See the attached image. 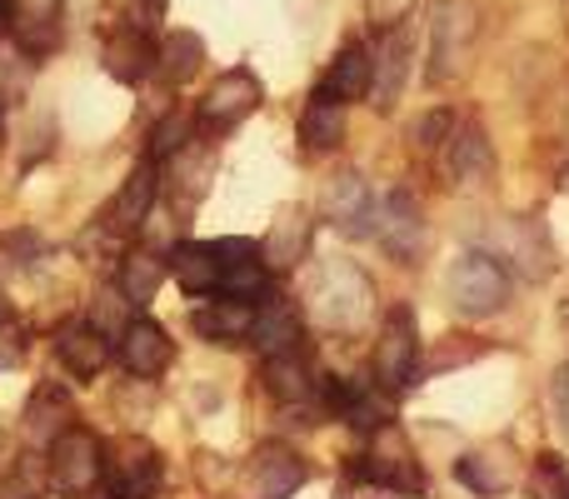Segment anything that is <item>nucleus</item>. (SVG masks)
Masks as SVG:
<instances>
[{
	"label": "nucleus",
	"instance_id": "1",
	"mask_svg": "<svg viewBox=\"0 0 569 499\" xmlns=\"http://www.w3.org/2000/svg\"><path fill=\"white\" fill-rule=\"evenodd\" d=\"M46 450H50V485H56L60 495H70V499L96 495L100 470H106V445H100L96 430H86V425H66Z\"/></svg>",
	"mask_w": 569,
	"mask_h": 499
},
{
	"label": "nucleus",
	"instance_id": "2",
	"mask_svg": "<svg viewBox=\"0 0 569 499\" xmlns=\"http://www.w3.org/2000/svg\"><path fill=\"white\" fill-rule=\"evenodd\" d=\"M106 495L110 499H156L160 480H166V465H160L156 445L140 440V435H120L106 445Z\"/></svg>",
	"mask_w": 569,
	"mask_h": 499
},
{
	"label": "nucleus",
	"instance_id": "3",
	"mask_svg": "<svg viewBox=\"0 0 569 499\" xmlns=\"http://www.w3.org/2000/svg\"><path fill=\"white\" fill-rule=\"evenodd\" d=\"M475 36H480V10L470 0H435L430 6V80H450L465 66Z\"/></svg>",
	"mask_w": 569,
	"mask_h": 499
},
{
	"label": "nucleus",
	"instance_id": "4",
	"mask_svg": "<svg viewBox=\"0 0 569 499\" xmlns=\"http://www.w3.org/2000/svg\"><path fill=\"white\" fill-rule=\"evenodd\" d=\"M450 300L460 315L505 310V300H510V270H505V260H495L485 250L460 255V265L450 270Z\"/></svg>",
	"mask_w": 569,
	"mask_h": 499
},
{
	"label": "nucleus",
	"instance_id": "5",
	"mask_svg": "<svg viewBox=\"0 0 569 499\" xmlns=\"http://www.w3.org/2000/svg\"><path fill=\"white\" fill-rule=\"evenodd\" d=\"M355 475H365L370 485H380V490H390V495H425V470H420V460H415L410 440H405L395 425L375 430L370 455L355 465Z\"/></svg>",
	"mask_w": 569,
	"mask_h": 499
},
{
	"label": "nucleus",
	"instance_id": "6",
	"mask_svg": "<svg viewBox=\"0 0 569 499\" xmlns=\"http://www.w3.org/2000/svg\"><path fill=\"white\" fill-rule=\"evenodd\" d=\"M420 375V330H415V315L390 310L380 325V345H375V385L380 390H405V385Z\"/></svg>",
	"mask_w": 569,
	"mask_h": 499
},
{
	"label": "nucleus",
	"instance_id": "7",
	"mask_svg": "<svg viewBox=\"0 0 569 499\" xmlns=\"http://www.w3.org/2000/svg\"><path fill=\"white\" fill-rule=\"evenodd\" d=\"M210 250H216L220 260V285L216 295H230V300H266L270 295V265H266V250H260V240H210Z\"/></svg>",
	"mask_w": 569,
	"mask_h": 499
},
{
	"label": "nucleus",
	"instance_id": "8",
	"mask_svg": "<svg viewBox=\"0 0 569 499\" xmlns=\"http://www.w3.org/2000/svg\"><path fill=\"white\" fill-rule=\"evenodd\" d=\"M370 236L380 240V250L390 255V260L410 265L415 255L425 250V216H420V206H415V196L390 190L385 200H375L370 206Z\"/></svg>",
	"mask_w": 569,
	"mask_h": 499
},
{
	"label": "nucleus",
	"instance_id": "9",
	"mask_svg": "<svg viewBox=\"0 0 569 499\" xmlns=\"http://www.w3.org/2000/svg\"><path fill=\"white\" fill-rule=\"evenodd\" d=\"M260 100H266V90H260V80L250 76V70H226V76L206 90V100H200V126H206L210 136H226L240 120L256 116Z\"/></svg>",
	"mask_w": 569,
	"mask_h": 499
},
{
	"label": "nucleus",
	"instance_id": "10",
	"mask_svg": "<svg viewBox=\"0 0 569 499\" xmlns=\"http://www.w3.org/2000/svg\"><path fill=\"white\" fill-rule=\"evenodd\" d=\"M120 365H126L130 380H156V375L170 370V360H176V345H170V335L160 330L150 315H130V325L120 330Z\"/></svg>",
	"mask_w": 569,
	"mask_h": 499
},
{
	"label": "nucleus",
	"instance_id": "11",
	"mask_svg": "<svg viewBox=\"0 0 569 499\" xmlns=\"http://www.w3.org/2000/svg\"><path fill=\"white\" fill-rule=\"evenodd\" d=\"M305 480H310V465H305L290 445H260L246 465L250 499H290Z\"/></svg>",
	"mask_w": 569,
	"mask_h": 499
},
{
	"label": "nucleus",
	"instance_id": "12",
	"mask_svg": "<svg viewBox=\"0 0 569 499\" xmlns=\"http://www.w3.org/2000/svg\"><path fill=\"white\" fill-rule=\"evenodd\" d=\"M440 170L450 186H480L495 170V150H490V140H485V130L455 120L450 136L440 140Z\"/></svg>",
	"mask_w": 569,
	"mask_h": 499
},
{
	"label": "nucleus",
	"instance_id": "13",
	"mask_svg": "<svg viewBox=\"0 0 569 499\" xmlns=\"http://www.w3.org/2000/svg\"><path fill=\"white\" fill-rule=\"evenodd\" d=\"M410 30L405 26H395L390 36L380 40V50H370V106H380V110H390L395 100H400V90H405V80H410Z\"/></svg>",
	"mask_w": 569,
	"mask_h": 499
},
{
	"label": "nucleus",
	"instance_id": "14",
	"mask_svg": "<svg viewBox=\"0 0 569 499\" xmlns=\"http://www.w3.org/2000/svg\"><path fill=\"white\" fill-rule=\"evenodd\" d=\"M156 200H160V166L156 160H140V166L126 176L120 196L110 200V216H106L110 230H120V236H140V226L150 220Z\"/></svg>",
	"mask_w": 569,
	"mask_h": 499
},
{
	"label": "nucleus",
	"instance_id": "15",
	"mask_svg": "<svg viewBox=\"0 0 569 499\" xmlns=\"http://www.w3.org/2000/svg\"><path fill=\"white\" fill-rule=\"evenodd\" d=\"M300 335H305L300 305L266 295V300H260V310H256V320H250V345H256V350L270 360V355H290V350H300Z\"/></svg>",
	"mask_w": 569,
	"mask_h": 499
},
{
	"label": "nucleus",
	"instance_id": "16",
	"mask_svg": "<svg viewBox=\"0 0 569 499\" xmlns=\"http://www.w3.org/2000/svg\"><path fill=\"white\" fill-rule=\"evenodd\" d=\"M60 10L66 0H10V30L26 56H50L60 46Z\"/></svg>",
	"mask_w": 569,
	"mask_h": 499
},
{
	"label": "nucleus",
	"instance_id": "17",
	"mask_svg": "<svg viewBox=\"0 0 569 499\" xmlns=\"http://www.w3.org/2000/svg\"><path fill=\"white\" fill-rule=\"evenodd\" d=\"M200 66H206V40H200L196 30H170V36L156 46V66H150V76H156L166 90H180V86L196 80Z\"/></svg>",
	"mask_w": 569,
	"mask_h": 499
},
{
	"label": "nucleus",
	"instance_id": "18",
	"mask_svg": "<svg viewBox=\"0 0 569 499\" xmlns=\"http://www.w3.org/2000/svg\"><path fill=\"white\" fill-rule=\"evenodd\" d=\"M56 360L66 365V375H76V380H96L110 365V340L96 325H66V330L56 335Z\"/></svg>",
	"mask_w": 569,
	"mask_h": 499
},
{
	"label": "nucleus",
	"instance_id": "19",
	"mask_svg": "<svg viewBox=\"0 0 569 499\" xmlns=\"http://www.w3.org/2000/svg\"><path fill=\"white\" fill-rule=\"evenodd\" d=\"M250 320H256V305L220 295L216 305H200L190 325H196V335L210 345H240V340H250Z\"/></svg>",
	"mask_w": 569,
	"mask_h": 499
},
{
	"label": "nucleus",
	"instance_id": "20",
	"mask_svg": "<svg viewBox=\"0 0 569 499\" xmlns=\"http://www.w3.org/2000/svg\"><path fill=\"white\" fill-rule=\"evenodd\" d=\"M150 66H156V46H150L146 30H130V26H116L106 36V70L116 80H126V86H136V80L150 76Z\"/></svg>",
	"mask_w": 569,
	"mask_h": 499
},
{
	"label": "nucleus",
	"instance_id": "21",
	"mask_svg": "<svg viewBox=\"0 0 569 499\" xmlns=\"http://www.w3.org/2000/svg\"><path fill=\"white\" fill-rule=\"evenodd\" d=\"M315 96H330V100H340V106L370 96V50H365V46H345L340 56H335V66L320 76Z\"/></svg>",
	"mask_w": 569,
	"mask_h": 499
},
{
	"label": "nucleus",
	"instance_id": "22",
	"mask_svg": "<svg viewBox=\"0 0 569 499\" xmlns=\"http://www.w3.org/2000/svg\"><path fill=\"white\" fill-rule=\"evenodd\" d=\"M166 270L176 275V285L186 295H216V285H220V260L206 240H180V246L170 250Z\"/></svg>",
	"mask_w": 569,
	"mask_h": 499
},
{
	"label": "nucleus",
	"instance_id": "23",
	"mask_svg": "<svg viewBox=\"0 0 569 499\" xmlns=\"http://www.w3.org/2000/svg\"><path fill=\"white\" fill-rule=\"evenodd\" d=\"M370 206H375V196L365 190L360 176H335L330 186H325V196H320L325 220H335V226H345V230H365Z\"/></svg>",
	"mask_w": 569,
	"mask_h": 499
},
{
	"label": "nucleus",
	"instance_id": "24",
	"mask_svg": "<svg viewBox=\"0 0 569 499\" xmlns=\"http://www.w3.org/2000/svg\"><path fill=\"white\" fill-rule=\"evenodd\" d=\"M300 140L305 150H335L345 140V106L330 96H310L300 110Z\"/></svg>",
	"mask_w": 569,
	"mask_h": 499
},
{
	"label": "nucleus",
	"instance_id": "25",
	"mask_svg": "<svg viewBox=\"0 0 569 499\" xmlns=\"http://www.w3.org/2000/svg\"><path fill=\"white\" fill-rule=\"evenodd\" d=\"M266 390L276 395L280 405H300V400H310V390H315V370H310V360H305L300 350H290V355H270V360H266Z\"/></svg>",
	"mask_w": 569,
	"mask_h": 499
},
{
	"label": "nucleus",
	"instance_id": "26",
	"mask_svg": "<svg viewBox=\"0 0 569 499\" xmlns=\"http://www.w3.org/2000/svg\"><path fill=\"white\" fill-rule=\"evenodd\" d=\"M166 260L160 255H150V250H130L126 260H120V275H116V285H120V295H126L130 305H150L156 300V290L166 285Z\"/></svg>",
	"mask_w": 569,
	"mask_h": 499
},
{
	"label": "nucleus",
	"instance_id": "27",
	"mask_svg": "<svg viewBox=\"0 0 569 499\" xmlns=\"http://www.w3.org/2000/svg\"><path fill=\"white\" fill-rule=\"evenodd\" d=\"M455 475H460L475 495H500V490H510V485H515V465H510V455H505V450L465 455V460H455Z\"/></svg>",
	"mask_w": 569,
	"mask_h": 499
},
{
	"label": "nucleus",
	"instance_id": "28",
	"mask_svg": "<svg viewBox=\"0 0 569 499\" xmlns=\"http://www.w3.org/2000/svg\"><path fill=\"white\" fill-rule=\"evenodd\" d=\"M305 246H310V216L305 210H280L276 230L266 236V265H276V270H290V265H300Z\"/></svg>",
	"mask_w": 569,
	"mask_h": 499
},
{
	"label": "nucleus",
	"instance_id": "29",
	"mask_svg": "<svg viewBox=\"0 0 569 499\" xmlns=\"http://www.w3.org/2000/svg\"><path fill=\"white\" fill-rule=\"evenodd\" d=\"M70 425V400L60 395V385H40L26 405V435L36 445H50Z\"/></svg>",
	"mask_w": 569,
	"mask_h": 499
},
{
	"label": "nucleus",
	"instance_id": "30",
	"mask_svg": "<svg viewBox=\"0 0 569 499\" xmlns=\"http://www.w3.org/2000/svg\"><path fill=\"white\" fill-rule=\"evenodd\" d=\"M190 136H196V120H190L186 110H170V116L150 130V156L146 160H156V166H160V160L180 156V150L190 146Z\"/></svg>",
	"mask_w": 569,
	"mask_h": 499
},
{
	"label": "nucleus",
	"instance_id": "31",
	"mask_svg": "<svg viewBox=\"0 0 569 499\" xmlns=\"http://www.w3.org/2000/svg\"><path fill=\"white\" fill-rule=\"evenodd\" d=\"M116 10V26H130V30H156L166 20V0H110Z\"/></svg>",
	"mask_w": 569,
	"mask_h": 499
},
{
	"label": "nucleus",
	"instance_id": "32",
	"mask_svg": "<svg viewBox=\"0 0 569 499\" xmlns=\"http://www.w3.org/2000/svg\"><path fill=\"white\" fill-rule=\"evenodd\" d=\"M126 305H130V300L120 295V285H116V290H106V295L96 300V320H90V325H96L106 340H120V330L130 325V310H126Z\"/></svg>",
	"mask_w": 569,
	"mask_h": 499
},
{
	"label": "nucleus",
	"instance_id": "33",
	"mask_svg": "<svg viewBox=\"0 0 569 499\" xmlns=\"http://www.w3.org/2000/svg\"><path fill=\"white\" fill-rule=\"evenodd\" d=\"M460 345H440L435 355H425L420 360V375H440V370H450V365H470L475 355H480V340H470V335H455Z\"/></svg>",
	"mask_w": 569,
	"mask_h": 499
},
{
	"label": "nucleus",
	"instance_id": "34",
	"mask_svg": "<svg viewBox=\"0 0 569 499\" xmlns=\"http://www.w3.org/2000/svg\"><path fill=\"white\" fill-rule=\"evenodd\" d=\"M450 126H455L450 110H430V116L415 126V146H420V150H440V140L450 136Z\"/></svg>",
	"mask_w": 569,
	"mask_h": 499
},
{
	"label": "nucleus",
	"instance_id": "35",
	"mask_svg": "<svg viewBox=\"0 0 569 499\" xmlns=\"http://www.w3.org/2000/svg\"><path fill=\"white\" fill-rule=\"evenodd\" d=\"M555 415H560V430L569 435V365L555 375Z\"/></svg>",
	"mask_w": 569,
	"mask_h": 499
},
{
	"label": "nucleus",
	"instance_id": "36",
	"mask_svg": "<svg viewBox=\"0 0 569 499\" xmlns=\"http://www.w3.org/2000/svg\"><path fill=\"white\" fill-rule=\"evenodd\" d=\"M10 30V0H0V36Z\"/></svg>",
	"mask_w": 569,
	"mask_h": 499
},
{
	"label": "nucleus",
	"instance_id": "37",
	"mask_svg": "<svg viewBox=\"0 0 569 499\" xmlns=\"http://www.w3.org/2000/svg\"><path fill=\"white\" fill-rule=\"evenodd\" d=\"M6 499H36V495H30V490H20V485H10Z\"/></svg>",
	"mask_w": 569,
	"mask_h": 499
},
{
	"label": "nucleus",
	"instance_id": "38",
	"mask_svg": "<svg viewBox=\"0 0 569 499\" xmlns=\"http://www.w3.org/2000/svg\"><path fill=\"white\" fill-rule=\"evenodd\" d=\"M6 315H10V305H6V290H0V325H6Z\"/></svg>",
	"mask_w": 569,
	"mask_h": 499
},
{
	"label": "nucleus",
	"instance_id": "39",
	"mask_svg": "<svg viewBox=\"0 0 569 499\" xmlns=\"http://www.w3.org/2000/svg\"><path fill=\"white\" fill-rule=\"evenodd\" d=\"M560 499H569V480H565V490H560Z\"/></svg>",
	"mask_w": 569,
	"mask_h": 499
},
{
	"label": "nucleus",
	"instance_id": "40",
	"mask_svg": "<svg viewBox=\"0 0 569 499\" xmlns=\"http://www.w3.org/2000/svg\"><path fill=\"white\" fill-rule=\"evenodd\" d=\"M565 190H569V170H565Z\"/></svg>",
	"mask_w": 569,
	"mask_h": 499
},
{
	"label": "nucleus",
	"instance_id": "41",
	"mask_svg": "<svg viewBox=\"0 0 569 499\" xmlns=\"http://www.w3.org/2000/svg\"><path fill=\"white\" fill-rule=\"evenodd\" d=\"M0 140H6V126H0Z\"/></svg>",
	"mask_w": 569,
	"mask_h": 499
}]
</instances>
